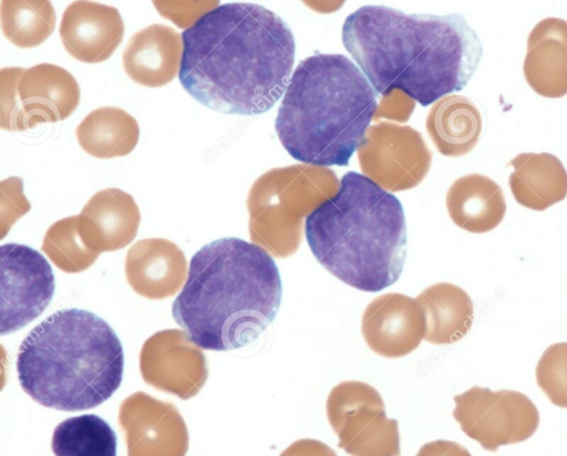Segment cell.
<instances>
[{
	"mask_svg": "<svg viewBox=\"0 0 567 456\" xmlns=\"http://www.w3.org/2000/svg\"><path fill=\"white\" fill-rule=\"evenodd\" d=\"M342 42L379 94L399 90L422 106L461 91L483 54L461 14L404 13L386 6L349 14Z\"/></svg>",
	"mask_w": 567,
	"mask_h": 456,
	"instance_id": "obj_2",
	"label": "cell"
},
{
	"mask_svg": "<svg viewBox=\"0 0 567 456\" xmlns=\"http://www.w3.org/2000/svg\"><path fill=\"white\" fill-rule=\"evenodd\" d=\"M377 108L374 90L350 59L318 53L296 68L275 128L292 158L310 166H346Z\"/></svg>",
	"mask_w": 567,
	"mask_h": 456,
	"instance_id": "obj_5",
	"label": "cell"
},
{
	"mask_svg": "<svg viewBox=\"0 0 567 456\" xmlns=\"http://www.w3.org/2000/svg\"><path fill=\"white\" fill-rule=\"evenodd\" d=\"M81 232L107 249L121 247L135 236L141 215L134 198L118 189L95 193L79 215Z\"/></svg>",
	"mask_w": 567,
	"mask_h": 456,
	"instance_id": "obj_19",
	"label": "cell"
},
{
	"mask_svg": "<svg viewBox=\"0 0 567 456\" xmlns=\"http://www.w3.org/2000/svg\"><path fill=\"white\" fill-rule=\"evenodd\" d=\"M415 456H472L471 453L458 443L437 439L424 444Z\"/></svg>",
	"mask_w": 567,
	"mask_h": 456,
	"instance_id": "obj_29",
	"label": "cell"
},
{
	"mask_svg": "<svg viewBox=\"0 0 567 456\" xmlns=\"http://www.w3.org/2000/svg\"><path fill=\"white\" fill-rule=\"evenodd\" d=\"M320 169L292 166L276 168L250 188L247 207L254 243L272 257L293 255L302 239V218L322 197V183L311 180Z\"/></svg>",
	"mask_w": 567,
	"mask_h": 456,
	"instance_id": "obj_7",
	"label": "cell"
},
{
	"mask_svg": "<svg viewBox=\"0 0 567 456\" xmlns=\"http://www.w3.org/2000/svg\"><path fill=\"white\" fill-rule=\"evenodd\" d=\"M1 224L9 227L19 217L27 214L30 203L23 194V183L19 177H9L0 183Z\"/></svg>",
	"mask_w": 567,
	"mask_h": 456,
	"instance_id": "obj_26",
	"label": "cell"
},
{
	"mask_svg": "<svg viewBox=\"0 0 567 456\" xmlns=\"http://www.w3.org/2000/svg\"><path fill=\"white\" fill-rule=\"evenodd\" d=\"M76 138L84 152L96 158L130 154L140 137L137 121L126 111L104 106L92 111L76 126Z\"/></svg>",
	"mask_w": 567,
	"mask_h": 456,
	"instance_id": "obj_22",
	"label": "cell"
},
{
	"mask_svg": "<svg viewBox=\"0 0 567 456\" xmlns=\"http://www.w3.org/2000/svg\"><path fill=\"white\" fill-rule=\"evenodd\" d=\"M122 344L96 314L64 309L32 329L20 344L18 380L42 406L65 412L96 407L120 387Z\"/></svg>",
	"mask_w": 567,
	"mask_h": 456,
	"instance_id": "obj_6",
	"label": "cell"
},
{
	"mask_svg": "<svg viewBox=\"0 0 567 456\" xmlns=\"http://www.w3.org/2000/svg\"><path fill=\"white\" fill-rule=\"evenodd\" d=\"M190 2H164V1H155L156 8L163 14V17L173 20L178 27L185 28L189 24L194 23L203 17L206 12L214 9L208 7L212 2H193L192 6H188Z\"/></svg>",
	"mask_w": 567,
	"mask_h": 456,
	"instance_id": "obj_27",
	"label": "cell"
},
{
	"mask_svg": "<svg viewBox=\"0 0 567 456\" xmlns=\"http://www.w3.org/2000/svg\"><path fill=\"white\" fill-rule=\"evenodd\" d=\"M1 82V128L25 131L41 123L68 118L80 103V87L65 69L40 63L24 71L3 68Z\"/></svg>",
	"mask_w": 567,
	"mask_h": 456,
	"instance_id": "obj_8",
	"label": "cell"
},
{
	"mask_svg": "<svg viewBox=\"0 0 567 456\" xmlns=\"http://www.w3.org/2000/svg\"><path fill=\"white\" fill-rule=\"evenodd\" d=\"M51 447L55 456H116L117 438L103 418L84 414L61 422Z\"/></svg>",
	"mask_w": 567,
	"mask_h": 456,
	"instance_id": "obj_23",
	"label": "cell"
},
{
	"mask_svg": "<svg viewBox=\"0 0 567 456\" xmlns=\"http://www.w3.org/2000/svg\"><path fill=\"white\" fill-rule=\"evenodd\" d=\"M179 81L199 103L225 114L258 115L284 94L293 63L291 29L254 3L218 6L182 33Z\"/></svg>",
	"mask_w": 567,
	"mask_h": 456,
	"instance_id": "obj_1",
	"label": "cell"
},
{
	"mask_svg": "<svg viewBox=\"0 0 567 456\" xmlns=\"http://www.w3.org/2000/svg\"><path fill=\"white\" fill-rule=\"evenodd\" d=\"M55 11L47 0H4L1 27L4 37L19 48H34L53 32Z\"/></svg>",
	"mask_w": 567,
	"mask_h": 456,
	"instance_id": "obj_24",
	"label": "cell"
},
{
	"mask_svg": "<svg viewBox=\"0 0 567 456\" xmlns=\"http://www.w3.org/2000/svg\"><path fill=\"white\" fill-rule=\"evenodd\" d=\"M361 333L377 354L394 359L413 352L424 339L425 321L415 299L386 293L372 300L361 320Z\"/></svg>",
	"mask_w": 567,
	"mask_h": 456,
	"instance_id": "obj_13",
	"label": "cell"
},
{
	"mask_svg": "<svg viewBox=\"0 0 567 456\" xmlns=\"http://www.w3.org/2000/svg\"><path fill=\"white\" fill-rule=\"evenodd\" d=\"M124 22L117 9L92 1L66 7L60 23L61 41L68 53L85 63L109 59L122 42Z\"/></svg>",
	"mask_w": 567,
	"mask_h": 456,
	"instance_id": "obj_14",
	"label": "cell"
},
{
	"mask_svg": "<svg viewBox=\"0 0 567 456\" xmlns=\"http://www.w3.org/2000/svg\"><path fill=\"white\" fill-rule=\"evenodd\" d=\"M0 333L20 330L49 307L54 274L39 251L20 243L0 247Z\"/></svg>",
	"mask_w": 567,
	"mask_h": 456,
	"instance_id": "obj_11",
	"label": "cell"
},
{
	"mask_svg": "<svg viewBox=\"0 0 567 456\" xmlns=\"http://www.w3.org/2000/svg\"><path fill=\"white\" fill-rule=\"evenodd\" d=\"M523 72L537 94L549 99L567 94L566 20L549 17L532 29Z\"/></svg>",
	"mask_w": 567,
	"mask_h": 456,
	"instance_id": "obj_15",
	"label": "cell"
},
{
	"mask_svg": "<svg viewBox=\"0 0 567 456\" xmlns=\"http://www.w3.org/2000/svg\"><path fill=\"white\" fill-rule=\"evenodd\" d=\"M507 166L514 168L508 184L519 205L540 211L567 196V170L555 155L522 153Z\"/></svg>",
	"mask_w": 567,
	"mask_h": 456,
	"instance_id": "obj_18",
	"label": "cell"
},
{
	"mask_svg": "<svg viewBox=\"0 0 567 456\" xmlns=\"http://www.w3.org/2000/svg\"><path fill=\"white\" fill-rule=\"evenodd\" d=\"M431 156L417 131L392 123L372 126L358 152L363 173L389 190L416 186L429 172Z\"/></svg>",
	"mask_w": 567,
	"mask_h": 456,
	"instance_id": "obj_12",
	"label": "cell"
},
{
	"mask_svg": "<svg viewBox=\"0 0 567 456\" xmlns=\"http://www.w3.org/2000/svg\"><path fill=\"white\" fill-rule=\"evenodd\" d=\"M446 207L456 226L474 234L493 230L506 213L503 189L481 174L457 178L447 190Z\"/></svg>",
	"mask_w": 567,
	"mask_h": 456,
	"instance_id": "obj_17",
	"label": "cell"
},
{
	"mask_svg": "<svg viewBox=\"0 0 567 456\" xmlns=\"http://www.w3.org/2000/svg\"><path fill=\"white\" fill-rule=\"evenodd\" d=\"M536 381L554 405L567 408V342L544 351L536 366Z\"/></svg>",
	"mask_w": 567,
	"mask_h": 456,
	"instance_id": "obj_25",
	"label": "cell"
},
{
	"mask_svg": "<svg viewBox=\"0 0 567 456\" xmlns=\"http://www.w3.org/2000/svg\"><path fill=\"white\" fill-rule=\"evenodd\" d=\"M279 456H337V454L318 439L302 438L289 445Z\"/></svg>",
	"mask_w": 567,
	"mask_h": 456,
	"instance_id": "obj_28",
	"label": "cell"
},
{
	"mask_svg": "<svg viewBox=\"0 0 567 456\" xmlns=\"http://www.w3.org/2000/svg\"><path fill=\"white\" fill-rule=\"evenodd\" d=\"M281 294L280 273L268 251L254 242L221 238L192 257L172 314L198 348L237 350L272 322Z\"/></svg>",
	"mask_w": 567,
	"mask_h": 456,
	"instance_id": "obj_3",
	"label": "cell"
},
{
	"mask_svg": "<svg viewBox=\"0 0 567 456\" xmlns=\"http://www.w3.org/2000/svg\"><path fill=\"white\" fill-rule=\"evenodd\" d=\"M305 234L318 262L358 290L381 291L403 270V207L393 194L357 172L344 174L337 193L310 211Z\"/></svg>",
	"mask_w": 567,
	"mask_h": 456,
	"instance_id": "obj_4",
	"label": "cell"
},
{
	"mask_svg": "<svg viewBox=\"0 0 567 456\" xmlns=\"http://www.w3.org/2000/svg\"><path fill=\"white\" fill-rule=\"evenodd\" d=\"M454 402L453 416L461 429L489 452L528 439L539 424L537 407L517 391L473 386Z\"/></svg>",
	"mask_w": 567,
	"mask_h": 456,
	"instance_id": "obj_10",
	"label": "cell"
},
{
	"mask_svg": "<svg viewBox=\"0 0 567 456\" xmlns=\"http://www.w3.org/2000/svg\"><path fill=\"white\" fill-rule=\"evenodd\" d=\"M328 421L339 438L338 447L350 456H400L395 419L388 418L380 393L364 382L346 381L329 393Z\"/></svg>",
	"mask_w": 567,
	"mask_h": 456,
	"instance_id": "obj_9",
	"label": "cell"
},
{
	"mask_svg": "<svg viewBox=\"0 0 567 456\" xmlns=\"http://www.w3.org/2000/svg\"><path fill=\"white\" fill-rule=\"evenodd\" d=\"M425 321L424 340L432 344H452L464 338L474 319L473 302L465 290L441 282L416 298Z\"/></svg>",
	"mask_w": 567,
	"mask_h": 456,
	"instance_id": "obj_20",
	"label": "cell"
},
{
	"mask_svg": "<svg viewBox=\"0 0 567 456\" xmlns=\"http://www.w3.org/2000/svg\"><path fill=\"white\" fill-rule=\"evenodd\" d=\"M182 55V37L168 25L152 24L130 39L123 52V66L133 82L158 87L176 76Z\"/></svg>",
	"mask_w": 567,
	"mask_h": 456,
	"instance_id": "obj_16",
	"label": "cell"
},
{
	"mask_svg": "<svg viewBox=\"0 0 567 456\" xmlns=\"http://www.w3.org/2000/svg\"><path fill=\"white\" fill-rule=\"evenodd\" d=\"M482 116L476 105L462 95L440 99L426 118V129L437 151L450 157L470 153L482 132Z\"/></svg>",
	"mask_w": 567,
	"mask_h": 456,
	"instance_id": "obj_21",
	"label": "cell"
}]
</instances>
